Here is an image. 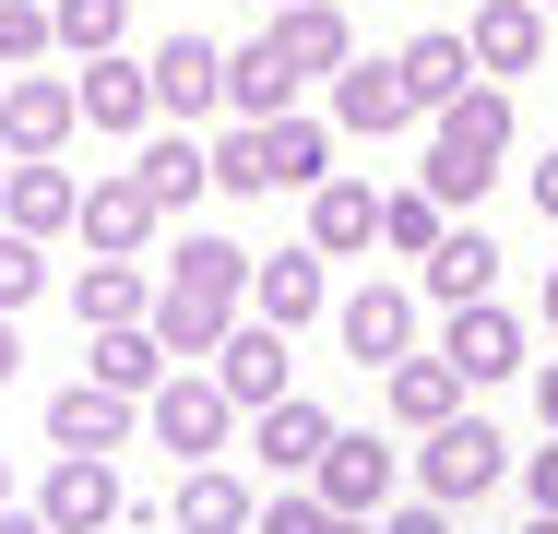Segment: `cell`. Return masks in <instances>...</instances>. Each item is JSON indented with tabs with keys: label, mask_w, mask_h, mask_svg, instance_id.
Segmentation results:
<instances>
[{
	"label": "cell",
	"mask_w": 558,
	"mask_h": 534,
	"mask_svg": "<svg viewBox=\"0 0 558 534\" xmlns=\"http://www.w3.org/2000/svg\"><path fill=\"white\" fill-rule=\"evenodd\" d=\"M499 155H511V96H499V72L487 84H463V96L440 107V131H428V191H440V214H475L487 191H499Z\"/></svg>",
	"instance_id": "1"
},
{
	"label": "cell",
	"mask_w": 558,
	"mask_h": 534,
	"mask_svg": "<svg viewBox=\"0 0 558 534\" xmlns=\"http://www.w3.org/2000/svg\"><path fill=\"white\" fill-rule=\"evenodd\" d=\"M499 475H511V439H499V427L475 416V404H463L451 427H428V439H416V463H404V487H416V499H440V511L487 499Z\"/></svg>",
	"instance_id": "2"
},
{
	"label": "cell",
	"mask_w": 558,
	"mask_h": 534,
	"mask_svg": "<svg viewBox=\"0 0 558 534\" xmlns=\"http://www.w3.org/2000/svg\"><path fill=\"white\" fill-rule=\"evenodd\" d=\"M143 416H155V439H167V451H179V463H215L226 439H238V392H226L215 368H167V380H155V404H143Z\"/></svg>",
	"instance_id": "3"
},
{
	"label": "cell",
	"mask_w": 558,
	"mask_h": 534,
	"mask_svg": "<svg viewBox=\"0 0 558 534\" xmlns=\"http://www.w3.org/2000/svg\"><path fill=\"white\" fill-rule=\"evenodd\" d=\"M310 487H322L333 511H356V523H380V511L404 499V451H392L380 427H333V451L310 463Z\"/></svg>",
	"instance_id": "4"
},
{
	"label": "cell",
	"mask_w": 558,
	"mask_h": 534,
	"mask_svg": "<svg viewBox=\"0 0 558 534\" xmlns=\"http://www.w3.org/2000/svg\"><path fill=\"white\" fill-rule=\"evenodd\" d=\"M440 356L487 392V380H523V368H535V332L499 310V298H463V310H440Z\"/></svg>",
	"instance_id": "5"
},
{
	"label": "cell",
	"mask_w": 558,
	"mask_h": 534,
	"mask_svg": "<svg viewBox=\"0 0 558 534\" xmlns=\"http://www.w3.org/2000/svg\"><path fill=\"white\" fill-rule=\"evenodd\" d=\"M226 392H238V416H262L274 392H298V356H286V320H262V310H238L226 320V344L203 356Z\"/></svg>",
	"instance_id": "6"
},
{
	"label": "cell",
	"mask_w": 558,
	"mask_h": 534,
	"mask_svg": "<svg viewBox=\"0 0 558 534\" xmlns=\"http://www.w3.org/2000/svg\"><path fill=\"white\" fill-rule=\"evenodd\" d=\"M36 511L60 534H108L131 499H119V463L108 451H48V475H36Z\"/></svg>",
	"instance_id": "7"
},
{
	"label": "cell",
	"mask_w": 558,
	"mask_h": 534,
	"mask_svg": "<svg viewBox=\"0 0 558 534\" xmlns=\"http://www.w3.org/2000/svg\"><path fill=\"white\" fill-rule=\"evenodd\" d=\"M72 131H84V96H72L60 72H12V84H0V143H12V155H60Z\"/></svg>",
	"instance_id": "8"
},
{
	"label": "cell",
	"mask_w": 558,
	"mask_h": 534,
	"mask_svg": "<svg viewBox=\"0 0 558 534\" xmlns=\"http://www.w3.org/2000/svg\"><path fill=\"white\" fill-rule=\"evenodd\" d=\"M380 392H392V427H404V439H428V427L463 416V392H475V380L451 368L440 344H416V356H392V368H380Z\"/></svg>",
	"instance_id": "9"
},
{
	"label": "cell",
	"mask_w": 558,
	"mask_h": 534,
	"mask_svg": "<svg viewBox=\"0 0 558 534\" xmlns=\"http://www.w3.org/2000/svg\"><path fill=\"white\" fill-rule=\"evenodd\" d=\"M404 119H416L404 60H344V72H333V131H344V143H380V131H404Z\"/></svg>",
	"instance_id": "10"
},
{
	"label": "cell",
	"mask_w": 558,
	"mask_h": 534,
	"mask_svg": "<svg viewBox=\"0 0 558 534\" xmlns=\"http://www.w3.org/2000/svg\"><path fill=\"white\" fill-rule=\"evenodd\" d=\"M131 427H143V404H131V392H108L96 368L48 392V451H119Z\"/></svg>",
	"instance_id": "11"
},
{
	"label": "cell",
	"mask_w": 558,
	"mask_h": 534,
	"mask_svg": "<svg viewBox=\"0 0 558 534\" xmlns=\"http://www.w3.org/2000/svg\"><path fill=\"white\" fill-rule=\"evenodd\" d=\"M0 226H24V238H72V226H84V179H72L60 155H12Z\"/></svg>",
	"instance_id": "12"
},
{
	"label": "cell",
	"mask_w": 558,
	"mask_h": 534,
	"mask_svg": "<svg viewBox=\"0 0 558 534\" xmlns=\"http://www.w3.org/2000/svg\"><path fill=\"white\" fill-rule=\"evenodd\" d=\"M333 427L344 416H322L310 392H274V404L250 416V463H262V475H310V463L333 451Z\"/></svg>",
	"instance_id": "13"
},
{
	"label": "cell",
	"mask_w": 558,
	"mask_h": 534,
	"mask_svg": "<svg viewBox=\"0 0 558 534\" xmlns=\"http://www.w3.org/2000/svg\"><path fill=\"white\" fill-rule=\"evenodd\" d=\"M416 286H344V356H368V368H392V356H416Z\"/></svg>",
	"instance_id": "14"
},
{
	"label": "cell",
	"mask_w": 558,
	"mask_h": 534,
	"mask_svg": "<svg viewBox=\"0 0 558 534\" xmlns=\"http://www.w3.org/2000/svg\"><path fill=\"white\" fill-rule=\"evenodd\" d=\"M416 298H428V310L499 298V238H487V226H440V250L416 262Z\"/></svg>",
	"instance_id": "15"
},
{
	"label": "cell",
	"mask_w": 558,
	"mask_h": 534,
	"mask_svg": "<svg viewBox=\"0 0 558 534\" xmlns=\"http://www.w3.org/2000/svg\"><path fill=\"white\" fill-rule=\"evenodd\" d=\"M155 107H167V119L226 107V48H215V36H191V24H179V36H155Z\"/></svg>",
	"instance_id": "16"
},
{
	"label": "cell",
	"mask_w": 558,
	"mask_h": 534,
	"mask_svg": "<svg viewBox=\"0 0 558 534\" xmlns=\"http://www.w3.org/2000/svg\"><path fill=\"white\" fill-rule=\"evenodd\" d=\"M250 131H262V167H274V191H322V179H333V107H322V119H310V107H286V119H250Z\"/></svg>",
	"instance_id": "17"
},
{
	"label": "cell",
	"mask_w": 558,
	"mask_h": 534,
	"mask_svg": "<svg viewBox=\"0 0 558 534\" xmlns=\"http://www.w3.org/2000/svg\"><path fill=\"white\" fill-rule=\"evenodd\" d=\"M72 96H84V131H143V119H155V60L96 48V60L72 72Z\"/></svg>",
	"instance_id": "18"
},
{
	"label": "cell",
	"mask_w": 558,
	"mask_h": 534,
	"mask_svg": "<svg viewBox=\"0 0 558 534\" xmlns=\"http://www.w3.org/2000/svg\"><path fill=\"white\" fill-rule=\"evenodd\" d=\"M392 60H404V84H416V119H440L463 84H487V72H475V36H463V24H428V36H404Z\"/></svg>",
	"instance_id": "19"
},
{
	"label": "cell",
	"mask_w": 558,
	"mask_h": 534,
	"mask_svg": "<svg viewBox=\"0 0 558 534\" xmlns=\"http://www.w3.org/2000/svg\"><path fill=\"white\" fill-rule=\"evenodd\" d=\"M274 60H286L298 84H310V72L333 84L344 60H356V36H344V12H333V0H286V12H274Z\"/></svg>",
	"instance_id": "20"
},
{
	"label": "cell",
	"mask_w": 558,
	"mask_h": 534,
	"mask_svg": "<svg viewBox=\"0 0 558 534\" xmlns=\"http://www.w3.org/2000/svg\"><path fill=\"white\" fill-rule=\"evenodd\" d=\"M250 310H262V320H286V332H298V320H322V310H333V274H322V250H274V262H250Z\"/></svg>",
	"instance_id": "21"
},
{
	"label": "cell",
	"mask_w": 558,
	"mask_h": 534,
	"mask_svg": "<svg viewBox=\"0 0 558 534\" xmlns=\"http://www.w3.org/2000/svg\"><path fill=\"white\" fill-rule=\"evenodd\" d=\"M143 310H155V274H143L131 250H96V262L72 274V320H84V332H108V320H143Z\"/></svg>",
	"instance_id": "22"
},
{
	"label": "cell",
	"mask_w": 558,
	"mask_h": 534,
	"mask_svg": "<svg viewBox=\"0 0 558 534\" xmlns=\"http://www.w3.org/2000/svg\"><path fill=\"white\" fill-rule=\"evenodd\" d=\"M310 250H322V262L380 250V191H368V179H322V191H310Z\"/></svg>",
	"instance_id": "23"
},
{
	"label": "cell",
	"mask_w": 558,
	"mask_h": 534,
	"mask_svg": "<svg viewBox=\"0 0 558 534\" xmlns=\"http://www.w3.org/2000/svg\"><path fill=\"white\" fill-rule=\"evenodd\" d=\"M131 179L155 191V214H191L203 191H215V143H191V131H155V143L131 155Z\"/></svg>",
	"instance_id": "24"
},
{
	"label": "cell",
	"mask_w": 558,
	"mask_h": 534,
	"mask_svg": "<svg viewBox=\"0 0 558 534\" xmlns=\"http://www.w3.org/2000/svg\"><path fill=\"white\" fill-rule=\"evenodd\" d=\"M463 36H475V72H535L547 60V0H487Z\"/></svg>",
	"instance_id": "25"
},
{
	"label": "cell",
	"mask_w": 558,
	"mask_h": 534,
	"mask_svg": "<svg viewBox=\"0 0 558 534\" xmlns=\"http://www.w3.org/2000/svg\"><path fill=\"white\" fill-rule=\"evenodd\" d=\"M155 226H167V214H155V191H143V179H96L72 238H84V250H131V262H143V238H155Z\"/></svg>",
	"instance_id": "26"
},
{
	"label": "cell",
	"mask_w": 558,
	"mask_h": 534,
	"mask_svg": "<svg viewBox=\"0 0 558 534\" xmlns=\"http://www.w3.org/2000/svg\"><path fill=\"white\" fill-rule=\"evenodd\" d=\"M167 523L179 534H262V511H250V487H238L226 463H191L179 499H167Z\"/></svg>",
	"instance_id": "27"
},
{
	"label": "cell",
	"mask_w": 558,
	"mask_h": 534,
	"mask_svg": "<svg viewBox=\"0 0 558 534\" xmlns=\"http://www.w3.org/2000/svg\"><path fill=\"white\" fill-rule=\"evenodd\" d=\"M155 344H167V356H215L226 344V320H238V298H203V286H155Z\"/></svg>",
	"instance_id": "28"
},
{
	"label": "cell",
	"mask_w": 558,
	"mask_h": 534,
	"mask_svg": "<svg viewBox=\"0 0 558 534\" xmlns=\"http://www.w3.org/2000/svg\"><path fill=\"white\" fill-rule=\"evenodd\" d=\"M286 107H298V72L274 60V36L226 48V119H286Z\"/></svg>",
	"instance_id": "29"
},
{
	"label": "cell",
	"mask_w": 558,
	"mask_h": 534,
	"mask_svg": "<svg viewBox=\"0 0 558 534\" xmlns=\"http://www.w3.org/2000/svg\"><path fill=\"white\" fill-rule=\"evenodd\" d=\"M96 380H108V392H131V404H155V380H167L155 320H108V332H96Z\"/></svg>",
	"instance_id": "30"
},
{
	"label": "cell",
	"mask_w": 558,
	"mask_h": 534,
	"mask_svg": "<svg viewBox=\"0 0 558 534\" xmlns=\"http://www.w3.org/2000/svg\"><path fill=\"white\" fill-rule=\"evenodd\" d=\"M167 286H203V298H238V310H250V250H238V238H203V226H191V238L167 250Z\"/></svg>",
	"instance_id": "31"
},
{
	"label": "cell",
	"mask_w": 558,
	"mask_h": 534,
	"mask_svg": "<svg viewBox=\"0 0 558 534\" xmlns=\"http://www.w3.org/2000/svg\"><path fill=\"white\" fill-rule=\"evenodd\" d=\"M380 250H392V262H428V250H440V191H428V179H416V191H380Z\"/></svg>",
	"instance_id": "32"
},
{
	"label": "cell",
	"mask_w": 558,
	"mask_h": 534,
	"mask_svg": "<svg viewBox=\"0 0 558 534\" xmlns=\"http://www.w3.org/2000/svg\"><path fill=\"white\" fill-rule=\"evenodd\" d=\"M262 534H368V523H356V511H333V499L298 475L286 499H262Z\"/></svg>",
	"instance_id": "33"
},
{
	"label": "cell",
	"mask_w": 558,
	"mask_h": 534,
	"mask_svg": "<svg viewBox=\"0 0 558 534\" xmlns=\"http://www.w3.org/2000/svg\"><path fill=\"white\" fill-rule=\"evenodd\" d=\"M0 60H12V72L60 60V12H48V0H0Z\"/></svg>",
	"instance_id": "34"
},
{
	"label": "cell",
	"mask_w": 558,
	"mask_h": 534,
	"mask_svg": "<svg viewBox=\"0 0 558 534\" xmlns=\"http://www.w3.org/2000/svg\"><path fill=\"white\" fill-rule=\"evenodd\" d=\"M48 12H60V48H72V60H96V48L131 36V0H48Z\"/></svg>",
	"instance_id": "35"
},
{
	"label": "cell",
	"mask_w": 558,
	"mask_h": 534,
	"mask_svg": "<svg viewBox=\"0 0 558 534\" xmlns=\"http://www.w3.org/2000/svg\"><path fill=\"white\" fill-rule=\"evenodd\" d=\"M24 298H48V238L0 226V310H24Z\"/></svg>",
	"instance_id": "36"
},
{
	"label": "cell",
	"mask_w": 558,
	"mask_h": 534,
	"mask_svg": "<svg viewBox=\"0 0 558 534\" xmlns=\"http://www.w3.org/2000/svg\"><path fill=\"white\" fill-rule=\"evenodd\" d=\"M215 191H226V203H250V191H274V167H262V131H250V119H238V131L215 143Z\"/></svg>",
	"instance_id": "37"
},
{
	"label": "cell",
	"mask_w": 558,
	"mask_h": 534,
	"mask_svg": "<svg viewBox=\"0 0 558 534\" xmlns=\"http://www.w3.org/2000/svg\"><path fill=\"white\" fill-rule=\"evenodd\" d=\"M368 534H451V511H440V499H416V487H404V499H392V511H380Z\"/></svg>",
	"instance_id": "38"
},
{
	"label": "cell",
	"mask_w": 558,
	"mask_h": 534,
	"mask_svg": "<svg viewBox=\"0 0 558 534\" xmlns=\"http://www.w3.org/2000/svg\"><path fill=\"white\" fill-rule=\"evenodd\" d=\"M523 499H535V511H558V427L535 439V463H523Z\"/></svg>",
	"instance_id": "39"
},
{
	"label": "cell",
	"mask_w": 558,
	"mask_h": 534,
	"mask_svg": "<svg viewBox=\"0 0 558 534\" xmlns=\"http://www.w3.org/2000/svg\"><path fill=\"white\" fill-rule=\"evenodd\" d=\"M535 427H558V356H535Z\"/></svg>",
	"instance_id": "40"
},
{
	"label": "cell",
	"mask_w": 558,
	"mask_h": 534,
	"mask_svg": "<svg viewBox=\"0 0 558 534\" xmlns=\"http://www.w3.org/2000/svg\"><path fill=\"white\" fill-rule=\"evenodd\" d=\"M535 214H547V226H558V143H547V155H535Z\"/></svg>",
	"instance_id": "41"
},
{
	"label": "cell",
	"mask_w": 558,
	"mask_h": 534,
	"mask_svg": "<svg viewBox=\"0 0 558 534\" xmlns=\"http://www.w3.org/2000/svg\"><path fill=\"white\" fill-rule=\"evenodd\" d=\"M12 368H24V344H12V310H0V392H12Z\"/></svg>",
	"instance_id": "42"
},
{
	"label": "cell",
	"mask_w": 558,
	"mask_h": 534,
	"mask_svg": "<svg viewBox=\"0 0 558 534\" xmlns=\"http://www.w3.org/2000/svg\"><path fill=\"white\" fill-rule=\"evenodd\" d=\"M0 534H60V523H48V511H0Z\"/></svg>",
	"instance_id": "43"
},
{
	"label": "cell",
	"mask_w": 558,
	"mask_h": 534,
	"mask_svg": "<svg viewBox=\"0 0 558 534\" xmlns=\"http://www.w3.org/2000/svg\"><path fill=\"white\" fill-rule=\"evenodd\" d=\"M535 310H547V320H558V262H547V274H535Z\"/></svg>",
	"instance_id": "44"
},
{
	"label": "cell",
	"mask_w": 558,
	"mask_h": 534,
	"mask_svg": "<svg viewBox=\"0 0 558 534\" xmlns=\"http://www.w3.org/2000/svg\"><path fill=\"white\" fill-rule=\"evenodd\" d=\"M523 534H558V511H535V523H523Z\"/></svg>",
	"instance_id": "45"
},
{
	"label": "cell",
	"mask_w": 558,
	"mask_h": 534,
	"mask_svg": "<svg viewBox=\"0 0 558 534\" xmlns=\"http://www.w3.org/2000/svg\"><path fill=\"white\" fill-rule=\"evenodd\" d=\"M0 191H12V143H0Z\"/></svg>",
	"instance_id": "46"
},
{
	"label": "cell",
	"mask_w": 558,
	"mask_h": 534,
	"mask_svg": "<svg viewBox=\"0 0 558 534\" xmlns=\"http://www.w3.org/2000/svg\"><path fill=\"white\" fill-rule=\"evenodd\" d=\"M0 511H12V475H0Z\"/></svg>",
	"instance_id": "47"
},
{
	"label": "cell",
	"mask_w": 558,
	"mask_h": 534,
	"mask_svg": "<svg viewBox=\"0 0 558 534\" xmlns=\"http://www.w3.org/2000/svg\"><path fill=\"white\" fill-rule=\"evenodd\" d=\"M0 84H12V60H0Z\"/></svg>",
	"instance_id": "48"
},
{
	"label": "cell",
	"mask_w": 558,
	"mask_h": 534,
	"mask_svg": "<svg viewBox=\"0 0 558 534\" xmlns=\"http://www.w3.org/2000/svg\"><path fill=\"white\" fill-rule=\"evenodd\" d=\"M262 12H286V0H262Z\"/></svg>",
	"instance_id": "49"
},
{
	"label": "cell",
	"mask_w": 558,
	"mask_h": 534,
	"mask_svg": "<svg viewBox=\"0 0 558 534\" xmlns=\"http://www.w3.org/2000/svg\"><path fill=\"white\" fill-rule=\"evenodd\" d=\"M547 12H558V0H547Z\"/></svg>",
	"instance_id": "50"
}]
</instances>
